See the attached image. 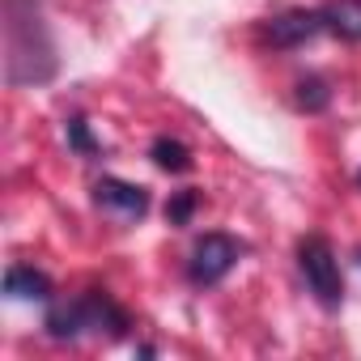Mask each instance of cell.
<instances>
[{
  "mask_svg": "<svg viewBox=\"0 0 361 361\" xmlns=\"http://www.w3.org/2000/svg\"><path fill=\"white\" fill-rule=\"evenodd\" d=\"M243 243L238 238H230V234H204L196 247H192V259H188V281L192 285H200V289H209V285H221L234 268H238V259H243Z\"/></svg>",
  "mask_w": 361,
  "mask_h": 361,
  "instance_id": "3957f363",
  "label": "cell"
},
{
  "mask_svg": "<svg viewBox=\"0 0 361 361\" xmlns=\"http://www.w3.org/2000/svg\"><path fill=\"white\" fill-rule=\"evenodd\" d=\"M43 327H47L51 340H81V336L119 340V336H128L132 319L106 289H85V293H77L68 302H51Z\"/></svg>",
  "mask_w": 361,
  "mask_h": 361,
  "instance_id": "6da1fadb",
  "label": "cell"
},
{
  "mask_svg": "<svg viewBox=\"0 0 361 361\" xmlns=\"http://www.w3.org/2000/svg\"><path fill=\"white\" fill-rule=\"evenodd\" d=\"M298 272H302L306 289L314 293V302L323 310H340L344 276H340V259H336V251H331V243L323 234H306L298 243Z\"/></svg>",
  "mask_w": 361,
  "mask_h": 361,
  "instance_id": "7a4b0ae2",
  "label": "cell"
},
{
  "mask_svg": "<svg viewBox=\"0 0 361 361\" xmlns=\"http://www.w3.org/2000/svg\"><path fill=\"white\" fill-rule=\"evenodd\" d=\"M357 255H361V251H357Z\"/></svg>",
  "mask_w": 361,
  "mask_h": 361,
  "instance_id": "4fadbf2b",
  "label": "cell"
},
{
  "mask_svg": "<svg viewBox=\"0 0 361 361\" xmlns=\"http://www.w3.org/2000/svg\"><path fill=\"white\" fill-rule=\"evenodd\" d=\"M293 98H298V106H302V111H310V115H314V111H323V106L331 102V90H327V81H323V77H302Z\"/></svg>",
  "mask_w": 361,
  "mask_h": 361,
  "instance_id": "9c48e42d",
  "label": "cell"
},
{
  "mask_svg": "<svg viewBox=\"0 0 361 361\" xmlns=\"http://www.w3.org/2000/svg\"><path fill=\"white\" fill-rule=\"evenodd\" d=\"M319 30H323V13H319V9H289V13L272 18L264 35H268L272 47H302V43H310Z\"/></svg>",
  "mask_w": 361,
  "mask_h": 361,
  "instance_id": "5b68a950",
  "label": "cell"
},
{
  "mask_svg": "<svg viewBox=\"0 0 361 361\" xmlns=\"http://www.w3.org/2000/svg\"><path fill=\"white\" fill-rule=\"evenodd\" d=\"M94 204L102 213H111L115 221H140L149 213V192L140 183H128V178H98L94 183Z\"/></svg>",
  "mask_w": 361,
  "mask_h": 361,
  "instance_id": "277c9868",
  "label": "cell"
},
{
  "mask_svg": "<svg viewBox=\"0 0 361 361\" xmlns=\"http://www.w3.org/2000/svg\"><path fill=\"white\" fill-rule=\"evenodd\" d=\"M196 209H200V192H174L170 204H166V221L170 226H188Z\"/></svg>",
  "mask_w": 361,
  "mask_h": 361,
  "instance_id": "8fae6325",
  "label": "cell"
},
{
  "mask_svg": "<svg viewBox=\"0 0 361 361\" xmlns=\"http://www.w3.org/2000/svg\"><path fill=\"white\" fill-rule=\"evenodd\" d=\"M149 157H153L166 174H188V170H192V149H188L183 140H174V136H157L153 149H149Z\"/></svg>",
  "mask_w": 361,
  "mask_h": 361,
  "instance_id": "ba28073f",
  "label": "cell"
},
{
  "mask_svg": "<svg viewBox=\"0 0 361 361\" xmlns=\"http://www.w3.org/2000/svg\"><path fill=\"white\" fill-rule=\"evenodd\" d=\"M64 132H68V149H77L81 157H98V153H102V145L94 140V132H90V123H85L81 115H73Z\"/></svg>",
  "mask_w": 361,
  "mask_h": 361,
  "instance_id": "30bf717a",
  "label": "cell"
},
{
  "mask_svg": "<svg viewBox=\"0 0 361 361\" xmlns=\"http://www.w3.org/2000/svg\"><path fill=\"white\" fill-rule=\"evenodd\" d=\"M319 13H323V30L340 35L344 43H361V0H327Z\"/></svg>",
  "mask_w": 361,
  "mask_h": 361,
  "instance_id": "52a82bcc",
  "label": "cell"
},
{
  "mask_svg": "<svg viewBox=\"0 0 361 361\" xmlns=\"http://www.w3.org/2000/svg\"><path fill=\"white\" fill-rule=\"evenodd\" d=\"M357 188H361V170H357Z\"/></svg>",
  "mask_w": 361,
  "mask_h": 361,
  "instance_id": "7c38bea8",
  "label": "cell"
},
{
  "mask_svg": "<svg viewBox=\"0 0 361 361\" xmlns=\"http://www.w3.org/2000/svg\"><path fill=\"white\" fill-rule=\"evenodd\" d=\"M5 293L13 302H51V276L35 264H13L5 272Z\"/></svg>",
  "mask_w": 361,
  "mask_h": 361,
  "instance_id": "8992f818",
  "label": "cell"
}]
</instances>
